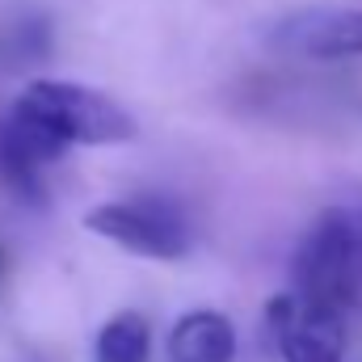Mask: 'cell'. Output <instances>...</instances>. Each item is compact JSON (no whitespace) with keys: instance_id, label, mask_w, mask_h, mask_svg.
<instances>
[{"instance_id":"6da1fadb","label":"cell","mask_w":362,"mask_h":362,"mask_svg":"<svg viewBox=\"0 0 362 362\" xmlns=\"http://www.w3.org/2000/svg\"><path fill=\"white\" fill-rule=\"evenodd\" d=\"M13 110L21 118H30L34 127H42L51 139H59L64 148L72 144H127L135 139V114L127 105H118L114 97L72 81H30L17 93Z\"/></svg>"},{"instance_id":"7a4b0ae2","label":"cell","mask_w":362,"mask_h":362,"mask_svg":"<svg viewBox=\"0 0 362 362\" xmlns=\"http://www.w3.org/2000/svg\"><path fill=\"white\" fill-rule=\"evenodd\" d=\"M295 291L329 308H350L362 299V206H333L308 228L295 249Z\"/></svg>"},{"instance_id":"3957f363","label":"cell","mask_w":362,"mask_h":362,"mask_svg":"<svg viewBox=\"0 0 362 362\" xmlns=\"http://www.w3.org/2000/svg\"><path fill=\"white\" fill-rule=\"evenodd\" d=\"M85 228L101 240L122 245L135 257H152V262H177L189 249V228L185 215L169 198H114V202H97L85 215Z\"/></svg>"},{"instance_id":"277c9868","label":"cell","mask_w":362,"mask_h":362,"mask_svg":"<svg viewBox=\"0 0 362 362\" xmlns=\"http://www.w3.org/2000/svg\"><path fill=\"white\" fill-rule=\"evenodd\" d=\"M346 312L329 308L320 299H308L299 291L270 299L266 325H270L274 350L282 362H346Z\"/></svg>"},{"instance_id":"5b68a950","label":"cell","mask_w":362,"mask_h":362,"mask_svg":"<svg viewBox=\"0 0 362 362\" xmlns=\"http://www.w3.org/2000/svg\"><path fill=\"white\" fill-rule=\"evenodd\" d=\"M266 47L299 59H358L362 8H299L266 30Z\"/></svg>"},{"instance_id":"8992f818","label":"cell","mask_w":362,"mask_h":362,"mask_svg":"<svg viewBox=\"0 0 362 362\" xmlns=\"http://www.w3.org/2000/svg\"><path fill=\"white\" fill-rule=\"evenodd\" d=\"M68 148L17 110L0 114V189L25 202L42 198V169L55 165Z\"/></svg>"},{"instance_id":"52a82bcc","label":"cell","mask_w":362,"mask_h":362,"mask_svg":"<svg viewBox=\"0 0 362 362\" xmlns=\"http://www.w3.org/2000/svg\"><path fill=\"white\" fill-rule=\"evenodd\" d=\"M236 325L215 308H194L169 329V362H232Z\"/></svg>"},{"instance_id":"ba28073f","label":"cell","mask_w":362,"mask_h":362,"mask_svg":"<svg viewBox=\"0 0 362 362\" xmlns=\"http://www.w3.org/2000/svg\"><path fill=\"white\" fill-rule=\"evenodd\" d=\"M148 354H152V329L139 312L110 316L93 341V362H148Z\"/></svg>"},{"instance_id":"9c48e42d","label":"cell","mask_w":362,"mask_h":362,"mask_svg":"<svg viewBox=\"0 0 362 362\" xmlns=\"http://www.w3.org/2000/svg\"><path fill=\"white\" fill-rule=\"evenodd\" d=\"M354 206H362V189H358V194H354Z\"/></svg>"}]
</instances>
